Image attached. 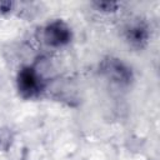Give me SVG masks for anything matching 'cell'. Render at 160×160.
<instances>
[{"label":"cell","mask_w":160,"mask_h":160,"mask_svg":"<svg viewBox=\"0 0 160 160\" xmlns=\"http://www.w3.org/2000/svg\"><path fill=\"white\" fill-rule=\"evenodd\" d=\"M11 9V2L9 1H0V14L6 12Z\"/></svg>","instance_id":"cell-6"},{"label":"cell","mask_w":160,"mask_h":160,"mask_svg":"<svg viewBox=\"0 0 160 160\" xmlns=\"http://www.w3.org/2000/svg\"><path fill=\"white\" fill-rule=\"evenodd\" d=\"M95 5L98 6L99 10L102 11H115L118 8V2H112V1H100V2H95Z\"/></svg>","instance_id":"cell-5"},{"label":"cell","mask_w":160,"mask_h":160,"mask_svg":"<svg viewBox=\"0 0 160 160\" xmlns=\"http://www.w3.org/2000/svg\"><path fill=\"white\" fill-rule=\"evenodd\" d=\"M72 39L70 26L62 20H54L44 28V40L52 48H62Z\"/></svg>","instance_id":"cell-3"},{"label":"cell","mask_w":160,"mask_h":160,"mask_svg":"<svg viewBox=\"0 0 160 160\" xmlns=\"http://www.w3.org/2000/svg\"><path fill=\"white\" fill-rule=\"evenodd\" d=\"M125 38L130 45L135 48H142L149 39V29L142 21L132 22L126 28Z\"/></svg>","instance_id":"cell-4"},{"label":"cell","mask_w":160,"mask_h":160,"mask_svg":"<svg viewBox=\"0 0 160 160\" xmlns=\"http://www.w3.org/2000/svg\"><path fill=\"white\" fill-rule=\"evenodd\" d=\"M100 70L106 79L120 86H128L132 80L131 69L119 59L110 58L108 60H104L101 62Z\"/></svg>","instance_id":"cell-2"},{"label":"cell","mask_w":160,"mask_h":160,"mask_svg":"<svg viewBox=\"0 0 160 160\" xmlns=\"http://www.w3.org/2000/svg\"><path fill=\"white\" fill-rule=\"evenodd\" d=\"M16 86L24 99H35L45 89V81L41 74L34 66H24L18 72Z\"/></svg>","instance_id":"cell-1"}]
</instances>
